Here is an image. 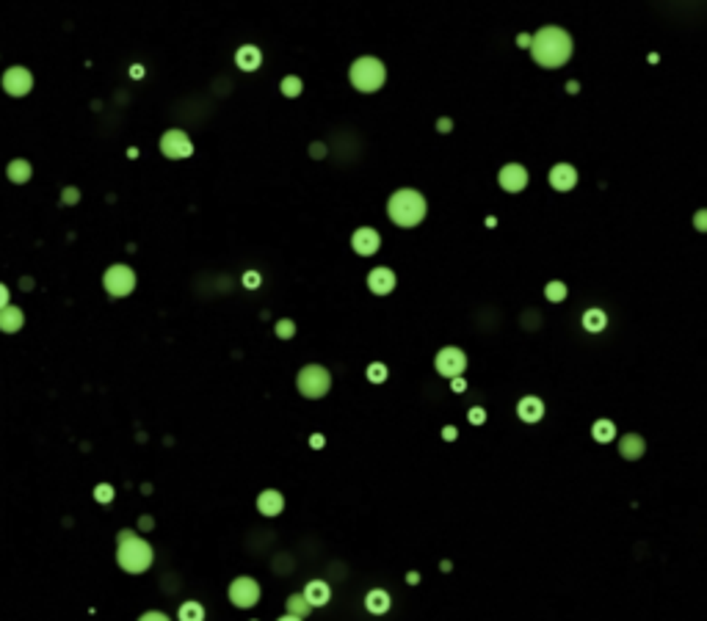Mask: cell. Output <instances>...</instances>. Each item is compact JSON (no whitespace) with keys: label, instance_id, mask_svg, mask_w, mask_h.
I'll list each match as a JSON object with an SVG mask.
<instances>
[{"label":"cell","instance_id":"13","mask_svg":"<svg viewBox=\"0 0 707 621\" xmlns=\"http://www.w3.org/2000/svg\"><path fill=\"white\" fill-rule=\"evenodd\" d=\"M395 285H398L395 271L387 268V265H379V268H373V271L368 273V287H371L373 296H390L395 290Z\"/></svg>","mask_w":707,"mask_h":621},{"label":"cell","instance_id":"20","mask_svg":"<svg viewBox=\"0 0 707 621\" xmlns=\"http://www.w3.org/2000/svg\"><path fill=\"white\" fill-rule=\"evenodd\" d=\"M26 326V315H23V309L20 307H3L0 309V331H6V334H14V331H20Z\"/></svg>","mask_w":707,"mask_h":621},{"label":"cell","instance_id":"8","mask_svg":"<svg viewBox=\"0 0 707 621\" xmlns=\"http://www.w3.org/2000/svg\"><path fill=\"white\" fill-rule=\"evenodd\" d=\"M434 368L439 375H445L448 381L456 378V375H461V373L467 370V356H464V351L456 346H445L439 353H437V359H434Z\"/></svg>","mask_w":707,"mask_h":621},{"label":"cell","instance_id":"24","mask_svg":"<svg viewBox=\"0 0 707 621\" xmlns=\"http://www.w3.org/2000/svg\"><path fill=\"white\" fill-rule=\"evenodd\" d=\"M6 174H9V180H11L14 185H23V182H28V180H31V163L17 158V160H11V163H9Z\"/></svg>","mask_w":707,"mask_h":621},{"label":"cell","instance_id":"49","mask_svg":"<svg viewBox=\"0 0 707 621\" xmlns=\"http://www.w3.org/2000/svg\"><path fill=\"white\" fill-rule=\"evenodd\" d=\"M439 569H442V571H451V569H454V564H451V561H442V564H439Z\"/></svg>","mask_w":707,"mask_h":621},{"label":"cell","instance_id":"37","mask_svg":"<svg viewBox=\"0 0 707 621\" xmlns=\"http://www.w3.org/2000/svg\"><path fill=\"white\" fill-rule=\"evenodd\" d=\"M324 445H327V436H324V434H312V436H309V447H312V450H321Z\"/></svg>","mask_w":707,"mask_h":621},{"label":"cell","instance_id":"29","mask_svg":"<svg viewBox=\"0 0 707 621\" xmlns=\"http://www.w3.org/2000/svg\"><path fill=\"white\" fill-rule=\"evenodd\" d=\"M279 89H282V94H285V97H299V94H302V89H304V86H302V77H296V75H287V77L282 80V86H279Z\"/></svg>","mask_w":707,"mask_h":621},{"label":"cell","instance_id":"15","mask_svg":"<svg viewBox=\"0 0 707 621\" xmlns=\"http://www.w3.org/2000/svg\"><path fill=\"white\" fill-rule=\"evenodd\" d=\"M550 185L561 191V194H566V191H572L575 185H578V172H575V166H569V163H556L553 169H550Z\"/></svg>","mask_w":707,"mask_h":621},{"label":"cell","instance_id":"28","mask_svg":"<svg viewBox=\"0 0 707 621\" xmlns=\"http://www.w3.org/2000/svg\"><path fill=\"white\" fill-rule=\"evenodd\" d=\"M365 375H368V381H371V384H384V381H387V375H390V370H387V365H384V362H371V365H368V370H365Z\"/></svg>","mask_w":707,"mask_h":621},{"label":"cell","instance_id":"38","mask_svg":"<svg viewBox=\"0 0 707 621\" xmlns=\"http://www.w3.org/2000/svg\"><path fill=\"white\" fill-rule=\"evenodd\" d=\"M451 390H454V392H464V390H467V381H464L461 375H456V378H451Z\"/></svg>","mask_w":707,"mask_h":621},{"label":"cell","instance_id":"2","mask_svg":"<svg viewBox=\"0 0 707 621\" xmlns=\"http://www.w3.org/2000/svg\"><path fill=\"white\" fill-rule=\"evenodd\" d=\"M155 561V552L147 539L136 536L133 530H119L116 536V564L130 574L147 571Z\"/></svg>","mask_w":707,"mask_h":621},{"label":"cell","instance_id":"21","mask_svg":"<svg viewBox=\"0 0 707 621\" xmlns=\"http://www.w3.org/2000/svg\"><path fill=\"white\" fill-rule=\"evenodd\" d=\"M235 64H238L243 72H254V70L263 64V53L254 48V45H243V48L235 53Z\"/></svg>","mask_w":707,"mask_h":621},{"label":"cell","instance_id":"46","mask_svg":"<svg viewBox=\"0 0 707 621\" xmlns=\"http://www.w3.org/2000/svg\"><path fill=\"white\" fill-rule=\"evenodd\" d=\"M578 89H581L578 80H569V83H566V92H569V94H578Z\"/></svg>","mask_w":707,"mask_h":621},{"label":"cell","instance_id":"23","mask_svg":"<svg viewBox=\"0 0 707 621\" xmlns=\"http://www.w3.org/2000/svg\"><path fill=\"white\" fill-rule=\"evenodd\" d=\"M605 326H608V315L600 309V307H591V309H586V312H583V329H586V331L600 334Z\"/></svg>","mask_w":707,"mask_h":621},{"label":"cell","instance_id":"45","mask_svg":"<svg viewBox=\"0 0 707 621\" xmlns=\"http://www.w3.org/2000/svg\"><path fill=\"white\" fill-rule=\"evenodd\" d=\"M406 583H409V586H417V583H420V574H417V571H406Z\"/></svg>","mask_w":707,"mask_h":621},{"label":"cell","instance_id":"25","mask_svg":"<svg viewBox=\"0 0 707 621\" xmlns=\"http://www.w3.org/2000/svg\"><path fill=\"white\" fill-rule=\"evenodd\" d=\"M177 619L180 621H204V608L199 605V602L188 599V602H182V605H180Z\"/></svg>","mask_w":707,"mask_h":621},{"label":"cell","instance_id":"48","mask_svg":"<svg viewBox=\"0 0 707 621\" xmlns=\"http://www.w3.org/2000/svg\"><path fill=\"white\" fill-rule=\"evenodd\" d=\"M130 75H133V77H141V75H144V67H133Z\"/></svg>","mask_w":707,"mask_h":621},{"label":"cell","instance_id":"4","mask_svg":"<svg viewBox=\"0 0 707 621\" xmlns=\"http://www.w3.org/2000/svg\"><path fill=\"white\" fill-rule=\"evenodd\" d=\"M351 83L356 92H365V94H371V92H379L381 86H384V80H387V70H384V64H381L379 58H373V55H362V58H356L351 64Z\"/></svg>","mask_w":707,"mask_h":621},{"label":"cell","instance_id":"30","mask_svg":"<svg viewBox=\"0 0 707 621\" xmlns=\"http://www.w3.org/2000/svg\"><path fill=\"white\" fill-rule=\"evenodd\" d=\"M114 495H116V492H114V486H111V483H97V486H94V500H97L100 505L114 502Z\"/></svg>","mask_w":707,"mask_h":621},{"label":"cell","instance_id":"11","mask_svg":"<svg viewBox=\"0 0 707 621\" xmlns=\"http://www.w3.org/2000/svg\"><path fill=\"white\" fill-rule=\"evenodd\" d=\"M498 182H500V188H503L505 194H520L528 185V169L520 166V163H508L498 174Z\"/></svg>","mask_w":707,"mask_h":621},{"label":"cell","instance_id":"3","mask_svg":"<svg viewBox=\"0 0 707 621\" xmlns=\"http://www.w3.org/2000/svg\"><path fill=\"white\" fill-rule=\"evenodd\" d=\"M387 216L393 219V224H398L404 229L417 226L426 219V199H423V194H417L412 188H401L387 202Z\"/></svg>","mask_w":707,"mask_h":621},{"label":"cell","instance_id":"42","mask_svg":"<svg viewBox=\"0 0 707 621\" xmlns=\"http://www.w3.org/2000/svg\"><path fill=\"white\" fill-rule=\"evenodd\" d=\"M3 307H9V287L6 285H0V309Z\"/></svg>","mask_w":707,"mask_h":621},{"label":"cell","instance_id":"17","mask_svg":"<svg viewBox=\"0 0 707 621\" xmlns=\"http://www.w3.org/2000/svg\"><path fill=\"white\" fill-rule=\"evenodd\" d=\"M644 453H647V439L641 434H625L619 439V456L625 461H638Z\"/></svg>","mask_w":707,"mask_h":621},{"label":"cell","instance_id":"34","mask_svg":"<svg viewBox=\"0 0 707 621\" xmlns=\"http://www.w3.org/2000/svg\"><path fill=\"white\" fill-rule=\"evenodd\" d=\"M243 285H246L249 290L260 287V273H257V271H246V273H243Z\"/></svg>","mask_w":707,"mask_h":621},{"label":"cell","instance_id":"43","mask_svg":"<svg viewBox=\"0 0 707 621\" xmlns=\"http://www.w3.org/2000/svg\"><path fill=\"white\" fill-rule=\"evenodd\" d=\"M530 39H533L530 33H520V36H517V45H520V48H530Z\"/></svg>","mask_w":707,"mask_h":621},{"label":"cell","instance_id":"10","mask_svg":"<svg viewBox=\"0 0 707 621\" xmlns=\"http://www.w3.org/2000/svg\"><path fill=\"white\" fill-rule=\"evenodd\" d=\"M3 89L11 97H26L28 92L33 89V77L23 67H11V70H6V75H3Z\"/></svg>","mask_w":707,"mask_h":621},{"label":"cell","instance_id":"41","mask_svg":"<svg viewBox=\"0 0 707 621\" xmlns=\"http://www.w3.org/2000/svg\"><path fill=\"white\" fill-rule=\"evenodd\" d=\"M437 127H439V133H451V130H454V122H451V119H439Z\"/></svg>","mask_w":707,"mask_h":621},{"label":"cell","instance_id":"14","mask_svg":"<svg viewBox=\"0 0 707 621\" xmlns=\"http://www.w3.org/2000/svg\"><path fill=\"white\" fill-rule=\"evenodd\" d=\"M257 511H260L263 517H268V520L279 517V514L285 511V495H282L279 489H263V492L257 495Z\"/></svg>","mask_w":707,"mask_h":621},{"label":"cell","instance_id":"26","mask_svg":"<svg viewBox=\"0 0 707 621\" xmlns=\"http://www.w3.org/2000/svg\"><path fill=\"white\" fill-rule=\"evenodd\" d=\"M309 610H312V605L304 599V594H290L287 596V613H293V616H299V619H307V616H309Z\"/></svg>","mask_w":707,"mask_h":621},{"label":"cell","instance_id":"22","mask_svg":"<svg viewBox=\"0 0 707 621\" xmlns=\"http://www.w3.org/2000/svg\"><path fill=\"white\" fill-rule=\"evenodd\" d=\"M591 439L594 442H600V445H608V442H613L616 439V422L603 417V420H597L591 425Z\"/></svg>","mask_w":707,"mask_h":621},{"label":"cell","instance_id":"6","mask_svg":"<svg viewBox=\"0 0 707 621\" xmlns=\"http://www.w3.org/2000/svg\"><path fill=\"white\" fill-rule=\"evenodd\" d=\"M102 287H105L108 296L125 298L136 290V273L127 265H111L108 271L102 273Z\"/></svg>","mask_w":707,"mask_h":621},{"label":"cell","instance_id":"18","mask_svg":"<svg viewBox=\"0 0 707 621\" xmlns=\"http://www.w3.org/2000/svg\"><path fill=\"white\" fill-rule=\"evenodd\" d=\"M302 594L312 608H324V605H329V599H331V588H329L327 580H309L304 586Z\"/></svg>","mask_w":707,"mask_h":621},{"label":"cell","instance_id":"32","mask_svg":"<svg viewBox=\"0 0 707 621\" xmlns=\"http://www.w3.org/2000/svg\"><path fill=\"white\" fill-rule=\"evenodd\" d=\"M467 420L473 422V425H483V422H486V409H483V406H473V409L467 412Z\"/></svg>","mask_w":707,"mask_h":621},{"label":"cell","instance_id":"40","mask_svg":"<svg viewBox=\"0 0 707 621\" xmlns=\"http://www.w3.org/2000/svg\"><path fill=\"white\" fill-rule=\"evenodd\" d=\"M138 527H141L144 533H150L152 527H155V522H152V517H141V520H138Z\"/></svg>","mask_w":707,"mask_h":621},{"label":"cell","instance_id":"5","mask_svg":"<svg viewBox=\"0 0 707 621\" xmlns=\"http://www.w3.org/2000/svg\"><path fill=\"white\" fill-rule=\"evenodd\" d=\"M296 387H299V392L304 397L318 400V397H324L331 390V373L324 365H307L296 375Z\"/></svg>","mask_w":707,"mask_h":621},{"label":"cell","instance_id":"44","mask_svg":"<svg viewBox=\"0 0 707 621\" xmlns=\"http://www.w3.org/2000/svg\"><path fill=\"white\" fill-rule=\"evenodd\" d=\"M327 155V144H312V158H324Z\"/></svg>","mask_w":707,"mask_h":621},{"label":"cell","instance_id":"39","mask_svg":"<svg viewBox=\"0 0 707 621\" xmlns=\"http://www.w3.org/2000/svg\"><path fill=\"white\" fill-rule=\"evenodd\" d=\"M61 199H64V204H75V202H77V191H75V188H67Z\"/></svg>","mask_w":707,"mask_h":621},{"label":"cell","instance_id":"12","mask_svg":"<svg viewBox=\"0 0 707 621\" xmlns=\"http://www.w3.org/2000/svg\"><path fill=\"white\" fill-rule=\"evenodd\" d=\"M351 246L359 257H373L381 246V235L373 229V226H359V229L354 232Z\"/></svg>","mask_w":707,"mask_h":621},{"label":"cell","instance_id":"36","mask_svg":"<svg viewBox=\"0 0 707 621\" xmlns=\"http://www.w3.org/2000/svg\"><path fill=\"white\" fill-rule=\"evenodd\" d=\"M442 439H445V442H454V439H459L456 425H445V428H442Z\"/></svg>","mask_w":707,"mask_h":621},{"label":"cell","instance_id":"7","mask_svg":"<svg viewBox=\"0 0 707 621\" xmlns=\"http://www.w3.org/2000/svg\"><path fill=\"white\" fill-rule=\"evenodd\" d=\"M229 602L241 610H249L260 602V583L254 577H235L229 583Z\"/></svg>","mask_w":707,"mask_h":621},{"label":"cell","instance_id":"35","mask_svg":"<svg viewBox=\"0 0 707 621\" xmlns=\"http://www.w3.org/2000/svg\"><path fill=\"white\" fill-rule=\"evenodd\" d=\"M138 621H172V619H169L166 613H160V610H147Z\"/></svg>","mask_w":707,"mask_h":621},{"label":"cell","instance_id":"19","mask_svg":"<svg viewBox=\"0 0 707 621\" xmlns=\"http://www.w3.org/2000/svg\"><path fill=\"white\" fill-rule=\"evenodd\" d=\"M390 605H393V596L387 594L384 588H371L365 594V610L373 613V616H384L390 610Z\"/></svg>","mask_w":707,"mask_h":621},{"label":"cell","instance_id":"27","mask_svg":"<svg viewBox=\"0 0 707 621\" xmlns=\"http://www.w3.org/2000/svg\"><path fill=\"white\" fill-rule=\"evenodd\" d=\"M544 296H547V301H550V304H561L564 298L569 296V287H566L564 282L553 279V282H547V287H544Z\"/></svg>","mask_w":707,"mask_h":621},{"label":"cell","instance_id":"47","mask_svg":"<svg viewBox=\"0 0 707 621\" xmlns=\"http://www.w3.org/2000/svg\"><path fill=\"white\" fill-rule=\"evenodd\" d=\"M277 621H304V619H299V616H293V613H285L282 619H277Z\"/></svg>","mask_w":707,"mask_h":621},{"label":"cell","instance_id":"9","mask_svg":"<svg viewBox=\"0 0 707 621\" xmlns=\"http://www.w3.org/2000/svg\"><path fill=\"white\" fill-rule=\"evenodd\" d=\"M160 152L166 158H172V160H182V158H188L194 152V144H191V138L182 130H169L160 138Z\"/></svg>","mask_w":707,"mask_h":621},{"label":"cell","instance_id":"33","mask_svg":"<svg viewBox=\"0 0 707 621\" xmlns=\"http://www.w3.org/2000/svg\"><path fill=\"white\" fill-rule=\"evenodd\" d=\"M694 226H696L699 232H707V210H696V213H694Z\"/></svg>","mask_w":707,"mask_h":621},{"label":"cell","instance_id":"1","mask_svg":"<svg viewBox=\"0 0 707 621\" xmlns=\"http://www.w3.org/2000/svg\"><path fill=\"white\" fill-rule=\"evenodd\" d=\"M530 55L539 67L544 70H556V67H564L572 55V36L558 28V25H547L542 31L533 33L530 39Z\"/></svg>","mask_w":707,"mask_h":621},{"label":"cell","instance_id":"16","mask_svg":"<svg viewBox=\"0 0 707 621\" xmlns=\"http://www.w3.org/2000/svg\"><path fill=\"white\" fill-rule=\"evenodd\" d=\"M517 417L522 422H539L544 417V400L536 395H525L520 397V403H517Z\"/></svg>","mask_w":707,"mask_h":621},{"label":"cell","instance_id":"31","mask_svg":"<svg viewBox=\"0 0 707 621\" xmlns=\"http://www.w3.org/2000/svg\"><path fill=\"white\" fill-rule=\"evenodd\" d=\"M274 331H277L279 340H290V337L296 334V323L290 321V318H282V321H277V326H274Z\"/></svg>","mask_w":707,"mask_h":621}]
</instances>
